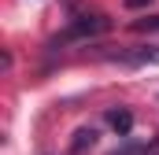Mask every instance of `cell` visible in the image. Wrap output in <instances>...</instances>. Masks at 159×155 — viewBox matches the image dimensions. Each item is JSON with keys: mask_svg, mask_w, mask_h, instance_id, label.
Masks as SVG:
<instances>
[{"mask_svg": "<svg viewBox=\"0 0 159 155\" xmlns=\"http://www.w3.org/2000/svg\"><path fill=\"white\" fill-rule=\"evenodd\" d=\"M104 30H107V22H104L100 15H93V19L85 15L81 22H74V26H70V33H67V37H93V33H104Z\"/></svg>", "mask_w": 159, "mask_h": 155, "instance_id": "1", "label": "cell"}, {"mask_svg": "<svg viewBox=\"0 0 159 155\" xmlns=\"http://www.w3.org/2000/svg\"><path fill=\"white\" fill-rule=\"evenodd\" d=\"M107 122H111V126L119 129L122 137H126V133L133 129V115H129V111H111V115H107Z\"/></svg>", "mask_w": 159, "mask_h": 155, "instance_id": "2", "label": "cell"}, {"mask_svg": "<svg viewBox=\"0 0 159 155\" xmlns=\"http://www.w3.org/2000/svg\"><path fill=\"white\" fill-rule=\"evenodd\" d=\"M119 155H159V144H133V148H126V152H119Z\"/></svg>", "mask_w": 159, "mask_h": 155, "instance_id": "3", "label": "cell"}, {"mask_svg": "<svg viewBox=\"0 0 159 155\" xmlns=\"http://www.w3.org/2000/svg\"><path fill=\"white\" fill-rule=\"evenodd\" d=\"M93 140H96V133H93V129H78V140H74V152H81V148H85V144H93Z\"/></svg>", "mask_w": 159, "mask_h": 155, "instance_id": "4", "label": "cell"}, {"mask_svg": "<svg viewBox=\"0 0 159 155\" xmlns=\"http://www.w3.org/2000/svg\"><path fill=\"white\" fill-rule=\"evenodd\" d=\"M141 30H159V19H148V22H137Z\"/></svg>", "mask_w": 159, "mask_h": 155, "instance_id": "5", "label": "cell"}, {"mask_svg": "<svg viewBox=\"0 0 159 155\" xmlns=\"http://www.w3.org/2000/svg\"><path fill=\"white\" fill-rule=\"evenodd\" d=\"M144 4H152V0H126V7H133V11H137V7H144Z\"/></svg>", "mask_w": 159, "mask_h": 155, "instance_id": "6", "label": "cell"}]
</instances>
